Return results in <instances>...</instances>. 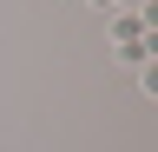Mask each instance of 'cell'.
Masks as SVG:
<instances>
[{"label":"cell","instance_id":"obj_2","mask_svg":"<svg viewBox=\"0 0 158 152\" xmlns=\"http://www.w3.org/2000/svg\"><path fill=\"white\" fill-rule=\"evenodd\" d=\"M92 7H106V13H112V7H118V0H92Z\"/></svg>","mask_w":158,"mask_h":152},{"label":"cell","instance_id":"obj_1","mask_svg":"<svg viewBox=\"0 0 158 152\" xmlns=\"http://www.w3.org/2000/svg\"><path fill=\"white\" fill-rule=\"evenodd\" d=\"M145 20H152V7H138V13H112L106 27H112V40L125 46V40H138V27H145Z\"/></svg>","mask_w":158,"mask_h":152}]
</instances>
